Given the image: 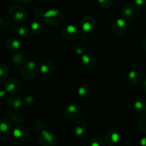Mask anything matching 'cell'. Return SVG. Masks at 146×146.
<instances>
[{"label":"cell","mask_w":146,"mask_h":146,"mask_svg":"<svg viewBox=\"0 0 146 146\" xmlns=\"http://www.w3.org/2000/svg\"><path fill=\"white\" fill-rule=\"evenodd\" d=\"M44 20L46 24L51 27L59 26L64 22V14L61 10L57 9H51L44 12Z\"/></svg>","instance_id":"1"},{"label":"cell","mask_w":146,"mask_h":146,"mask_svg":"<svg viewBox=\"0 0 146 146\" xmlns=\"http://www.w3.org/2000/svg\"><path fill=\"white\" fill-rule=\"evenodd\" d=\"M38 66L34 61H29L23 64L20 68V74L23 79L31 81L36 77L38 73Z\"/></svg>","instance_id":"2"},{"label":"cell","mask_w":146,"mask_h":146,"mask_svg":"<svg viewBox=\"0 0 146 146\" xmlns=\"http://www.w3.org/2000/svg\"><path fill=\"white\" fill-rule=\"evenodd\" d=\"M9 15L14 21L17 24L24 22L27 17V13L25 9L20 5H13L9 9Z\"/></svg>","instance_id":"3"},{"label":"cell","mask_w":146,"mask_h":146,"mask_svg":"<svg viewBox=\"0 0 146 146\" xmlns=\"http://www.w3.org/2000/svg\"><path fill=\"white\" fill-rule=\"evenodd\" d=\"M38 141L42 146H56L57 144V138L56 135L46 130L40 133Z\"/></svg>","instance_id":"4"},{"label":"cell","mask_w":146,"mask_h":146,"mask_svg":"<svg viewBox=\"0 0 146 146\" xmlns=\"http://www.w3.org/2000/svg\"><path fill=\"white\" fill-rule=\"evenodd\" d=\"M22 86L21 82L17 78H9L7 80L4 84V90L7 93L14 95L17 94L21 91Z\"/></svg>","instance_id":"5"},{"label":"cell","mask_w":146,"mask_h":146,"mask_svg":"<svg viewBox=\"0 0 146 146\" xmlns=\"http://www.w3.org/2000/svg\"><path fill=\"white\" fill-rule=\"evenodd\" d=\"M112 29L115 34L118 36H123L129 31V25L123 19L115 20L112 24Z\"/></svg>","instance_id":"6"},{"label":"cell","mask_w":146,"mask_h":146,"mask_svg":"<svg viewBox=\"0 0 146 146\" xmlns=\"http://www.w3.org/2000/svg\"><path fill=\"white\" fill-rule=\"evenodd\" d=\"M64 114L68 119H75L80 116L81 109L79 106L76 104H68L64 108Z\"/></svg>","instance_id":"7"},{"label":"cell","mask_w":146,"mask_h":146,"mask_svg":"<svg viewBox=\"0 0 146 146\" xmlns=\"http://www.w3.org/2000/svg\"><path fill=\"white\" fill-rule=\"evenodd\" d=\"M13 135L19 142H26L29 138V132L25 126L18 125L13 131Z\"/></svg>","instance_id":"8"},{"label":"cell","mask_w":146,"mask_h":146,"mask_svg":"<svg viewBox=\"0 0 146 146\" xmlns=\"http://www.w3.org/2000/svg\"><path fill=\"white\" fill-rule=\"evenodd\" d=\"M138 14V9L134 4L128 3L123 7L122 9V15L125 20L132 21Z\"/></svg>","instance_id":"9"},{"label":"cell","mask_w":146,"mask_h":146,"mask_svg":"<svg viewBox=\"0 0 146 146\" xmlns=\"http://www.w3.org/2000/svg\"><path fill=\"white\" fill-rule=\"evenodd\" d=\"M120 140V133L116 129L111 128L108 130L105 134V141L106 144L108 146H114L116 145Z\"/></svg>","instance_id":"10"},{"label":"cell","mask_w":146,"mask_h":146,"mask_svg":"<svg viewBox=\"0 0 146 146\" xmlns=\"http://www.w3.org/2000/svg\"><path fill=\"white\" fill-rule=\"evenodd\" d=\"M61 35L68 41H72L75 39L78 35V29L72 24H69L63 28L61 31Z\"/></svg>","instance_id":"11"},{"label":"cell","mask_w":146,"mask_h":146,"mask_svg":"<svg viewBox=\"0 0 146 146\" xmlns=\"http://www.w3.org/2000/svg\"><path fill=\"white\" fill-rule=\"evenodd\" d=\"M81 26L85 33H89L94 31L96 27V20L91 16H85L81 21Z\"/></svg>","instance_id":"12"},{"label":"cell","mask_w":146,"mask_h":146,"mask_svg":"<svg viewBox=\"0 0 146 146\" xmlns=\"http://www.w3.org/2000/svg\"><path fill=\"white\" fill-rule=\"evenodd\" d=\"M39 71L44 76H49L54 74L55 71V65L52 61H48V60L43 61L40 64Z\"/></svg>","instance_id":"13"},{"label":"cell","mask_w":146,"mask_h":146,"mask_svg":"<svg viewBox=\"0 0 146 146\" xmlns=\"http://www.w3.org/2000/svg\"><path fill=\"white\" fill-rule=\"evenodd\" d=\"M81 63L83 67L88 70L93 69L96 66L95 58L92 54L88 53L82 54L81 57Z\"/></svg>","instance_id":"14"},{"label":"cell","mask_w":146,"mask_h":146,"mask_svg":"<svg viewBox=\"0 0 146 146\" xmlns=\"http://www.w3.org/2000/svg\"><path fill=\"white\" fill-rule=\"evenodd\" d=\"M11 131V123L6 118H0V139H5Z\"/></svg>","instance_id":"15"},{"label":"cell","mask_w":146,"mask_h":146,"mask_svg":"<svg viewBox=\"0 0 146 146\" xmlns=\"http://www.w3.org/2000/svg\"><path fill=\"white\" fill-rule=\"evenodd\" d=\"M142 78V74L138 70H132L128 73L127 76V81L129 84L133 86L137 85L139 84Z\"/></svg>","instance_id":"16"},{"label":"cell","mask_w":146,"mask_h":146,"mask_svg":"<svg viewBox=\"0 0 146 146\" xmlns=\"http://www.w3.org/2000/svg\"><path fill=\"white\" fill-rule=\"evenodd\" d=\"M87 128V124L84 120L79 119L76 121L74 124L73 131L74 134L77 136H81L86 132Z\"/></svg>","instance_id":"17"},{"label":"cell","mask_w":146,"mask_h":146,"mask_svg":"<svg viewBox=\"0 0 146 146\" xmlns=\"http://www.w3.org/2000/svg\"><path fill=\"white\" fill-rule=\"evenodd\" d=\"M22 104V99L19 96H17V94H14V95L9 97L7 101V104L9 108L14 110L19 109V108H21Z\"/></svg>","instance_id":"18"},{"label":"cell","mask_w":146,"mask_h":146,"mask_svg":"<svg viewBox=\"0 0 146 146\" xmlns=\"http://www.w3.org/2000/svg\"><path fill=\"white\" fill-rule=\"evenodd\" d=\"M6 119L10 123L14 124V125H21L24 122L25 118L22 115L14 112H9L6 115Z\"/></svg>","instance_id":"19"},{"label":"cell","mask_w":146,"mask_h":146,"mask_svg":"<svg viewBox=\"0 0 146 146\" xmlns=\"http://www.w3.org/2000/svg\"><path fill=\"white\" fill-rule=\"evenodd\" d=\"M6 47L11 51H17L21 48V42L17 38H7L5 43Z\"/></svg>","instance_id":"20"},{"label":"cell","mask_w":146,"mask_h":146,"mask_svg":"<svg viewBox=\"0 0 146 146\" xmlns=\"http://www.w3.org/2000/svg\"><path fill=\"white\" fill-rule=\"evenodd\" d=\"M78 96L83 100H87L91 96V88L88 84H82L78 89Z\"/></svg>","instance_id":"21"},{"label":"cell","mask_w":146,"mask_h":146,"mask_svg":"<svg viewBox=\"0 0 146 146\" xmlns=\"http://www.w3.org/2000/svg\"><path fill=\"white\" fill-rule=\"evenodd\" d=\"M45 30V26H44V21L41 20H36L33 21L31 24V31L34 34H41Z\"/></svg>","instance_id":"22"},{"label":"cell","mask_w":146,"mask_h":146,"mask_svg":"<svg viewBox=\"0 0 146 146\" xmlns=\"http://www.w3.org/2000/svg\"><path fill=\"white\" fill-rule=\"evenodd\" d=\"M133 107L139 113H146V100L143 98H138L135 101Z\"/></svg>","instance_id":"23"},{"label":"cell","mask_w":146,"mask_h":146,"mask_svg":"<svg viewBox=\"0 0 146 146\" xmlns=\"http://www.w3.org/2000/svg\"><path fill=\"white\" fill-rule=\"evenodd\" d=\"M24 59H25V56H24V52L21 51H17L11 57L12 62L17 65H20V64H23Z\"/></svg>","instance_id":"24"},{"label":"cell","mask_w":146,"mask_h":146,"mask_svg":"<svg viewBox=\"0 0 146 146\" xmlns=\"http://www.w3.org/2000/svg\"><path fill=\"white\" fill-rule=\"evenodd\" d=\"M14 31L21 36H27L29 34V29L25 25H18L14 27Z\"/></svg>","instance_id":"25"},{"label":"cell","mask_w":146,"mask_h":146,"mask_svg":"<svg viewBox=\"0 0 146 146\" xmlns=\"http://www.w3.org/2000/svg\"><path fill=\"white\" fill-rule=\"evenodd\" d=\"M9 75V68L5 64H0V81L7 79Z\"/></svg>","instance_id":"26"},{"label":"cell","mask_w":146,"mask_h":146,"mask_svg":"<svg viewBox=\"0 0 146 146\" xmlns=\"http://www.w3.org/2000/svg\"><path fill=\"white\" fill-rule=\"evenodd\" d=\"M97 4L101 8L108 9L112 6L113 0H96Z\"/></svg>","instance_id":"27"},{"label":"cell","mask_w":146,"mask_h":146,"mask_svg":"<svg viewBox=\"0 0 146 146\" xmlns=\"http://www.w3.org/2000/svg\"><path fill=\"white\" fill-rule=\"evenodd\" d=\"M138 125L141 131L146 134V113H144V115H143L140 118Z\"/></svg>","instance_id":"28"},{"label":"cell","mask_w":146,"mask_h":146,"mask_svg":"<svg viewBox=\"0 0 146 146\" xmlns=\"http://www.w3.org/2000/svg\"><path fill=\"white\" fill-rule=\"evenodd\" d=\"M105 141L99 137L94 138L91 141V146H105Z\"/></svg>","instance_id":"29"},{"label":"cell","mask_w":146,"mask_h":146,"mask_svg":"<svg viewBox=\"0 0 146 146\" xmlns=\"http://www.w3.org/2000/svg\"><path fill=\"white\" fill-rule=\"evenodd\" d=\"M46 125L45 122H44L41 120H38L35 123V128L38 131H40V132L46 130Z\"/></svg>","instance_id":"30"},{"label":"cell","mask_w":146,"mask_h":146,"mask_svg":"<svg viewBox=\"0 0 146 146\" xmlns=\"http://www.w3.org/2000/svg\"><path fill=\"white\" fill-rule=\"evenodd\" d=\"M35 102V99H34V97L31 95L27 96L24 98V103L25 104V105L27 106H31L32 104H34Z\"/></svg>","instance_id":"31"},{"label":"cell","mask_w":146,"mask_h":146,"mask_svg":"<svg viewBox=\"0 0 146 146\" xmlns=\"http://www.w3.org/2000/svg\"><path fill=\"white\" fill-rule=\"evenodd\" d=\"M135 2L138 6L146 5V0H135Z\"/></svg>","instance_id":"32"},{"label":"cell","mask_w":146,"mask_h":146,"mask_svg":"<svg viewBox=\"0 0 146 146\" xmlns=\"http://www.w3.org/2000/svg\"><path fill=\"white\" fill-rule=\"evenodd\" d=\"M76 52L78 54H82L83 52H84V49L81 48L80 46H78L77 48H76Z\"/></svg>","instance_id":"33"},{"label":"cell","mask_w":146,"mask_h":146,"mask_svg":"<svg viewBox=\"0 0 146 146\" xmlns=\"http://www.w3.org/2000/svg\"><path fill=\"white\" fill-rule=\"evenodd\" d=\"M141 46H142V48H143L145 51H146V37L143 39L142 43H141Z\"/></svg>","instance_id":"34"},{"label":"cell","mask_w":146,"mask_h":146,"mask_svg":"<svg viewBox=\"0 0 146 146\" xmlns=\"http://www.w3.org/2000/svg\"><path fill=\"white\" fill-rule=\"evenodd\" d=\"M141 146H146V136L141 138Z\"/></svg>","instance_id":"35"},{"label":"cell","mask_w":146,"mask_h":146,"mask_svg":"<svg viewBox=\"0 0 146 146\" xmlns=\"http://www.w3.org/2000/svg\"><path fill=\"white\" fill-rule=\"evenodd\" d=\"M143 89L144 92L146 94V79L145 80V81H144L143 84Z\"/></svg>","instance_id":"36"},{"label":"cell","mask_w":146,"mask_h":146,"mask_svg":"<svg viewBox=\"0 0 146 146\" xmlns=\"http://www.w3.org/2000/svg\"><path fill=\"white\" fill-rule=\"evenodd\" d=\"M5 94H6V91H0V98H1V97H3L4 96V95H5Z\"/></svg>","instance_id":"37"},{"label":"cell","mask_w":146,"mask_h":146,"mask_svg":"<svg viewBox=\"0 0 146 146\" xmlns=\"http://www.w3.org/2000/svg\"><path fill=\"white\" fill-rule=\"evenodd\" d=\"M21 1H23V2L24 3H30L31 2V1H33L34 0H21Z\"/></svg>","instance_id":"38"},{"label":"cell","mask_w":146,"mask_h":146,"mask_svg":"<svg viewBox=\"0 0 146 146\" xmlns=\"http://www.w3.org/2000/svg\"><path fill=\"white\" fill-rule=\"evenodd\" d=\"M1 23H3V20L0 19V24H1Z\"/></svg>","instance_id":"39"},{"label":"cell","mask_w":146,"mask_h":146,"mask_svg":"<svg viewBox=\"0 0 146 146\" xmlns=\"http://www.w3.org/2000/svg\"><path fill=\"white\" fill-rule=\"evenodd\" d=\"M0 108H1V103H0Z\"/></svg>","instance_id":"40"},{"label":"cell","mask_w":146,"mask_h":146,"mask_svg":"<svg viewBox=\"0 0 146 146\" xmlns=\"http://www.w3.org/2000/svg\"><path fill=\"white\" fill-rule=\"evenodd\" d=\"M145 18H146V12H145Z\"/></svg>","instance_id":"41"}]
</instances>
